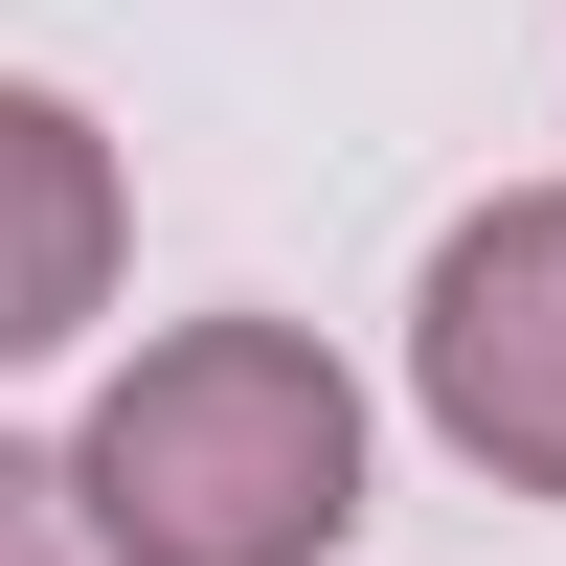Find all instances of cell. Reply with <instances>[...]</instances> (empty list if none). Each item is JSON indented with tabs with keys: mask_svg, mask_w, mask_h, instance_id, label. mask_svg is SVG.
Masks as SVG:
<instances>
[{
	"mask_svg": "<svg viewBox=\"0 0 566 566\" xmlns=\"http://www.w3.org/2000/svg\"><path fill=\"white\" fill-rule=\"evenodd\" d=\"M69 499L114 522V566H317L363 522V386L295 317H181L91 386Z\"/></svg>",
	"mask_w": 566,
	"mask_h": 566,
	"instance_id": "obj_1",
	"label": "cell"
},
{
	"mask_svg": "<svg viewBox=\"0 0 566 566\" xmlns=\"http://www.w3.org/2000/svg\"><path fill=\"white\" fill-rule=\"evenodd\" d=\"M408 386H431V431L476 453L499 499H566V181H522V205H476L431 250Z\"/></svg>",
	"mask_w": 566,
	"mask_h": 566,
	"instance_id": "obj_2",
	"label": "cell"
},
{
	"mask_svg": "<svg viewBox=\"0 0 566 566\" xmlns=\"http://www.w3.org/2000/svg\"><path fill=\"white\" fill-rule=\"evenodd\" d=\"M114 317V136L69 91H0V363Z\"/></svg>",
	"mask_w": 566,
	"mask_h": 566,
	"instance_id": "obj_3",
	"label": "cell"
},
{
	"mask_svg": "<svg viewBox=\"0 0 566 566\" xmlns=\"http://www.w3.org/2000/svg\"><path fill=\"white\" fill-rule=\"evenodd\" d=\"M0 566H114V522L69 499V453H0Z\"/></svg>",
	"mask_w": 566,
	"mask_h": 566,
	"instance_id": "obj_4",
	"label": "cell"
}]
</instances>
